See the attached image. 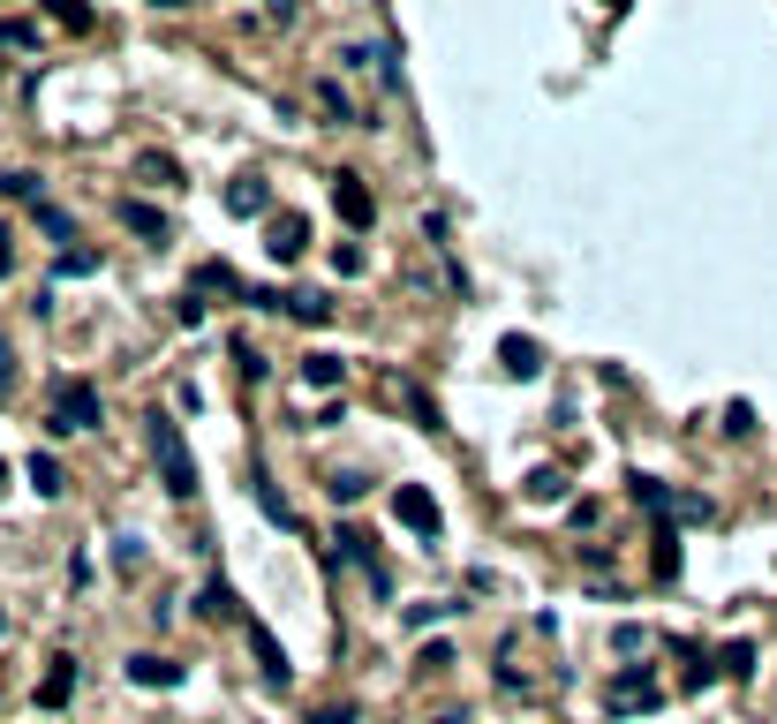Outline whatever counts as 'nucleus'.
Returning <instances> with one entry per match:
<instances>
[{
	"instance_id": "15",
	"label": "nucleus",
	"mask_w": 777,
	"mask_h": 724,
	"mask_svg": "<svg viewBox=\"0 0 777 724\" xmlns=\"http://www.w3.org/2000/svg\"><path fill=\"white\" fill-rule=\"evenodd\" d=\"M340 378H347V363H340V355H324V347L303 363V393H340Z\"/></svg>"
},
{
	"instance_id": "32",
	"label": "nucleus",
	"mask_w": 777,
	"mask_h": 724,
	"mask_svg": "<svg viewBox=\"0 0 777 724\" xmlns=\"http://www.w3.org/2000/svg\"><path fill=\"white\" fill-rule=\"evenodd\" d=\"M461 604H408V626H438V619H454Z\"/></svg>"
},
{
	"instance_id": "14",
	"label": "nucleus",
	"mask_w": 777,
	"mask_h": 724,
	"mask_svg": "<svg viewBox=\"0 0 777 724\" xmlns=\"http://www.w3.org/2000/svg\"><path fill=\"white\" fill-rule=\"evenodd\" d=\"M122 227H137L144 242H166V212L144 204V196H122Z\"/></svg>"
},
{
	"instance_id": "17",
	"label": "nucleus",
	"mask_w": 777,
	"mask_h": 724,
	"mask_svg": "<svg viewBox=\"0 0 777 724\" xmlns=\"http://www.w3.org/2000/svg\"><path fill=\"white\" fill-rule=\"evenodd\" d=\"M0 196H15V204H30V212H38V204H46V174H30V166H15V174H8V166H0Z\"/></svg>"
},
{
	"instance_id": "31",
	"label": "nucleus",
	"mask_w": 777,
	"mask_h": 724,
	"mask_svg": "<svg viewBox=\"0 0 777 724\" xmlns=\"http://www.w3.org/2000/svg\"><path fill=\"white\" fill-rule=\"evenodd\" d=\"M114 567H122V574L144 567V536H114Z\"/></svg>"
},
{
	"instance_id": "24",
	"label": "nucleus",
	"mask_w": 777,
	"mask_h": 724,
	"mask_svg": "<svg viewBox=\"0 0 777 724\" xmlns=\"http://www.w3.org/2000/svg\"><path fill=\"white\" fill-rule=\"evenodd\" d=\"M317 106H324V114H340V122H362V114L347 106V91H340L332 76H317Z\"/></svg>"
},
{
	"instance_id": "28",
	"label": "nucleus",
	"mask_w": 777,
	"mask_h": 724,
	"mask_svg": "<svg viewBox=\"0 0 777 724\" xmlns=\"http://www.w3.org/2000/svg\"><path fill=\"white\" fill-rule=\"evenodd\" d=\"M657 574H664V581H679V536H672V529L657 536Z\"/></svg>"
},
{
	"instance_id": "23",
	"label": "nucleus",
	"mask_w": 777,
	"mask_h": 724,
	"mask_svg": "<svg viewBox=\"0 0 777 724\" xmlns=\"http://www.w3.org/2000/svg\"><path fill=\"white\" fill-rule=\"evenodd\" d=\"M46 23H61V30H91V8H84V0H53Z\"/></svg>"
},
{
	"instance_id": "7",
	"label": "nucleus",
	"mask_w": 777,
	"mask_h": 724,
	"mask_svg": "<svg viewBox=\"0 0 777 724\" xmlns=\"http://www.w3.org/2000/svg\"><path fill=\"white\" fill-rule=\"evenodd\" d=\"M242 634H250V649H257V672H265V687H288V679H295V664H288L280 634H272L265 619H242Z\"/></svg>"
},
{
	"instance_id": "1",
	"label": "nucleus",
	"mask_w": 777,
	"mask_h": 724,
	"mask_svg": "<svg viewBox=\"0 0 777 724\" xmlns=\"http://www.w3.org/2000/svg\"><path fill=\"white\" fill-rule=\"evenodd\" d=\"M144 445H152V460H158V483H166L174 498H196V460H189V437H181V423H174L166 408H152V416H144Z\"/></svg>"
},
{
	"instance_id": "38",
	"label": "nucleus",
	"mask_w": 777,
	"mask_h": 724,
	"mask_svg": "<svg viewBox=\"0 0 777 724\" xmlns=\"http://www.w3.org/2000/svg\"><path fill=\"white\" fill-rule=\"evenodd\" d=\"M8 265H15V227L0 219V280H8Z\"/></svg>"
},
{
	"instance_id": "30",
	"label": "nucleus",
	"mask_w": 777,
	"mask_h": 724,
	"mask_svg": "<svg viewBox=\"0 0 777 724\" xmlns=\"http://www.w3.org/2000/svg\"><path fill=\"white\" fill-rule=\"evenodd\" d=\"M362 265H370V257H362V250H355V242H340V250H332V272H340V280H355V272H362Z\"/></svg>"
},
{
	"instance_id": "13",
	"label": "nucleus",
	"mask_w": 777,
	"mask_h": 724,
	"mask_svg": "<svg viewBox=\"0 0 777 724\" xmlns=\"http://www.w3.org/2000/svg\"><path fill=\"white\" fill-rule=\"evenodd\" d=\"M250 498H257V513H265L272 529H295V506L280 498V483H272V475H250Z\"/></svg>"
},
{
	"instance_id": "12",
	"label": "nucleus",
	"mask_w": 777,
	"mask_h": 724,
	"mask_svg": "<svg viewBox=\"0 0 777 724\" xmlns=\"http://www.w3.org/2000/svg\"><path fill=\"white\" fill-rule=\"evenodd\" d=\"M196 611H204V619H250V611L234 604V581L227 574H212L204 588H196Z\"/></svg>"
},
{
	"instance_id": "41",
	"label": "nucleus",
	"mask_w": 777,
	"mask_h": 724,
	"mask_svg": "<svg viewBox=\"0 0 777 724\" xmlns=\"http://www.w3.org/2000/svg\"><path fill=\"white\" fill-rule=\"evenodd\" d=\"M0 634H8V611H0Z\"/></svg>"
},
{
	"instance_id": "39",
	"label": "nucleus",
	"mask_w": 777,
	"mask_h": 724,
	"mask_svg": "<svg viewBox=\"0 0 777 724\" xmlns=\"http://www.w3.org/2000/svg\"><path fill=\"white\" fill-rule=\"evenodd\" d=\"M431 724H468V717H454V710H446V717H431Z\"/></svg>"
},
{
	"instance_id": "20",
	"label": "nucleus",
	"mask_w": 777,
	"mask_h": 724,
	"mask_svg": "<svg viewBox=\"0 0 777 724\" xmlns=\"http://www.w3.org/2000/svg\"><path fill=\"white\" fill-rule=\"evenodd\" d=\"M521 491H528L536 506H559V498H566V468H536V475H528Z\"/></svg>"
},
{
	"instance_id": "36",
	"label": "nucleus",
	"mask_w": 777,
	"mask_h": 724,
	"mask_svg": "<svg viewBox=\"0 0 777 724\" xmlns=\"http://www.w3.org/2000/svg\"><path fill=\"white\" fill-rule=\"evenodd\" d=\"M38 38V23H0V46H30Z\"/></svg>"
},
{
	"instance_id": "6",
	"label": "nucleus",
	"mask_w": 777,
	"mask_h": 724,
	"mask_svg": "<svg viewBox=\"0 0 777 724\" xmlns=\"http://www.w3.org/2000/svg\"><path fill=\"white\" fill-rule=\"evenodd\" d=\"M122 672H129V687H152V695H174V687L189 679V664H174V657H158V649H137Z\"/></svg>"
},
{
	"instance_id": "33",
	"label": "nucleus",
	"mask_w": 777,
	"mask_h": 724,
	"mask_svg": "<svg viewBox=\"0 0 777 724\" xmlns=\"http://www.w3.org/2000/svg\"><path fill=\"white\" fill-rule=\"evenodd\" d=\"M174 317H181V325L196 332V325H204V294H196V288H181V302H174Z\"/></svg>"
},
{
	"instance_id": "21",
	"label": "nucleus",
	"mask_w": 777,
	"mask_h": 724,
	"mask_svg": "<svg viewBox=\"0 0 777 724\" xmlns=\"http://www.w3.org/2000/svg\"><path fill=\"white\" fill-rule=\"evenodd\" d=\"M137 174H144V181H158V189H174V181H181V166H174L166 151H137Z\"/></svg>"
},
{
	"instance_id": "10",
	"label": "nucleus",
	"mask_w": 777,
	"mask_h": 724,
	"mask_svg": "<svg viewBox=\"0 0 777 724\" xmlns=\"http://www.w3.org/2000/svg\"><path fill=\"white\" fill-rule=\"evenodd\" d=\"M227 212H234V219H265V212H272V189H265L257 174H242V181H227Z\"/></svg>"
},
{
	"instance_id": "37",
	"label": "nucleus",
	"mask_w": 777,
	"mask_h": 724,
	"mask_svg": "<svg viewBox=\"0 0 777 724\" xmlns=\"http://www.w3.org/2000/svg\"><path fill=\"white\" fill-rule=\"evenodd\" d=\"M8 385H15V347H8V332H0V401H8Z\"/></svg>"
},
{
	"instance_id": "35",
	"label": "nucleus",
	"mask_w": 777,
	"mask_h": 724,
	"mask_svg": "<svg viewBox=\"0 0 777 724\" xmlns=\"http://www.w3.org/2000/svg\"><path fill=\"white\" fill-rule=\"evenodd\" d=\"M310 724H355V702H324V710H310Z\"/></svg>"
},
{
	"instance_id": "19",
	"label": "nucleus",
	"mask_w": 777,
	"mask_h": 724,
	"mask_svg": "<svg viewBox=\"0 0 777 724\" xmlns=\"http://www.w3.org/2000/svg\"><path fill=\"white\" fill-rule=\"evenodd\" d=\"M30 219H38V227H46V234H53V242H61V257H68V242H76V219H68V212H61V204H53V196H46V204H38V212H30Z\"/></svg>"
},
{
	"instance_id": "3",
	"label": "nucleus",
	"mask_w": 777,
	"mask_h": 724,
	"mask_svg": "<svg viewBox=\"0 0 777 724\" xmlns=\"http://www.w3.org/2000/svg\"><path fill=\"white\" fill-rule=\"evenodd\" d=\"M657 702H664V687H657L649 664H626V672H612V687H604V710H612V717H641V710H657Z\"/></svg>"
},
{
	"instance_id": "40",
	"label": "nucleus",
	"mask_w": 777,
	"mask_h": 724,
	"mask_svg": "<svg viewBox=\"0 0 777 724\" xmlns=\"http://www.w3.org/2000/svg\"><path fill=\"white\" fill-rule=\"evenodd\" d=\"M0 491H8V460H0Z\"/></svg>"
},
{
	"instance_id": "9",
	"label": "nucleus",
	"mask_w": 777,
	"mask_h": 724,
	"mask_svg": "<svg viewBox=\"0 0 777 724\" xmlns=\"http://www.w3.org/2000/svg\"><path fill=\"white\" fill-rule=\"evenodd\" d=\"M498 370H506L513 385H528V378L544 370V347H536L528 332H506V340H498Z\"/></svg>"
},
{
	"instance_id": "34",
	"label": "nucleus",
	"mask_w": 777,
	"mask_h": 724,
	"mask_svg": "<svg viewBox=\"0 0 777 724\" xmlns=\"http://www.w3.org/2000/svg\"><path fill=\"white\" fill-rule=\"evenodd\" d=\"M672 513H679V521H710V498H695V491H687V498H672Z\"/></svg>"
},
{
	"instance_id": "11",
	"label": "nucleus",
	"mask_w": 777,
	"mask_h": 724,
	"mask_svg": "<svg viewBox=\"0 0 777 724\" xmlns=\"http://www.w3.org/2000/svg\"><path fill=\"white\" fill-rule=\"evenodd\" d=\"M68 695H76V657H53L46 679H38V710H61Z\"/></svg>"
},
{
	"instance_id": "2",
	"label": "nucleus",
	"mask_w": 777,
	"mask_h": 724,
	"mask_svg": "<svg viewBox=\"0 0 777 724\" xmlns=\"http://www.w3.org/2000/svg\"><path fill=\"white\" fill-rule=\"evenodd\" d=\"M99 423H106L99 385H91V378H68V385L53 393V423H46V431H53V437H76V431H99Z\"/></svg>"
},
{
	"instance_id": "16",
	"label": "nucleus",
	"mask_w": 777,
	"mask_h": 724,
	"mask_svg": "<svg viewBox=\"0 0 777 724\" xmlns=\"http://www.w3.org/2000/svg\"><path fill=\"white\" fill-rule=\"evenodd\" d=\"M393 401H400V408L416 416V431H446V416H438V401H423V393H416L408 378H393Z\"/></svg>"
},
{
	"instance_id": "22",
	"label": "nucleus",
	"mask_w": 777,
	"mask_h": 724,
	"mask_svg": "<svg viewBox=\"0 0 777 724\" xmlns=\"http://www.w3.org/2000/svg\"><path fill=\"white\" fill-rule=\"evenodd\" d=\"M288 317H303V325H324V317H332V294H288Z\"/></svg>"
},
{
	"instance_id": "27",
	"label": "nucleus",
	"mask_w": 777,
	"mask_h": 724,
	"mask_svg": "<svg viewBox=\"0 0 777 724\" xmlns=\"http://www.w3.org/2000/svg\"><path fill=\"white\" fill-rule=\"evenodd\" d=\"M717 672H733V679H748V672H755V642H733V649L717 657Z\"/></svg>"
},
{
	"instance_id": "29",
	"label": "nucleus",
	"mask_w": 777,
	"mask_h": 724,
	"mask_svg": "<svg viewBox=\"0 0 777 724\" xmlns=\"http://www.w3.org/2000/svg\"><path fill=\"white\" fill-rule=\"evenodd\" d=\"M725 437H755V408H748V401L725 408Z\"/></svg>"
},
{
	"instance_id": "5",
	"label": "nucleus",
	"mask_w": 777,
	"mask_h": 724,
	"mask_svg": "<svg viewBox=\"0 0 777 724\" xmlns=\"http://www.w3.org/2000/svg\"><path fill=\"white\" fill-rule=\"evenodd\" d=\"M332 212H340V227H347V234L378 227V196L362 189V174H332Z\"/></svg>"
},
{
	"instance_id": "25",
	"label": "nucleus",
	"mask_w": 777,
	"mask_h": 724,
	"mask_svg": "<svg viewBox=\"0 0 777 724\" xmlns=\"http://www.w3.org/2000/svg\"><path fill=\"white\" fill-rule=\"evenodd\" d=\"M99 265H106L99 250H68V257L53 265V280H84V272H99Z\"/></svg>"
},
{
	"instance_id": "8",
	"label": "nucleus",
	"mask_w": 777,
	"mask_h": 724,
	"mask_svg": "<svg viewBox=\"0 0 777 724\" xmlns=\"http://www.w3.org/2000/svg\"><path fill=\"white\" fill-rule=\"evenodd\" d=\"M265 250H272V265H295V257L310 250V219H303V212H272V227H265Z\"/></svg>"
},
{
	"instance_id": "4",
	"label": "nucleus",
	"mask_w": 777,
	"mask_h": 724,
	"mask_svg": "<svg viewBox=\"0 0 777 724\" xmlns=\"http://www.w3.org/2000/svg\"><path fill=\"white\" fill-rule=\"evenodd\" d=\"M393 521L416 529L423 544H438V529H446V513H438V498H431L423 483H400V491H393Z\"/></svg>"
},
{
	"instance_id": "18",
	"label": "nucleus",
	"mask_w": 777,
	"mask_h": 724,
	"mask_svg": "<svg viewBox=\"0 0 777 724\" xmlns=\"http://www.w3.org/2000/svg\"><path fill=\"white\" fill-rule=\"evenodd\" d=\"M23 475H30V491H38V498H61V491H68V475H61V460H53V453H30V468H23Z\"/></svg>"
},
{
	"instance_id": "26",
	"label": "nucleus",
	"mask_w": 777,
	"mask_h": 724,
	"mask_svg": "<svg viewBox=\"0 0 777 724\" xmlns=\"http://www.w3.org/2000/svg\"><path fill=\"white\" fill-rule=\"evenodd\" d=\"M234 370H242L250 385H265V378H272V363H265V355H257L250 340H234Z\"/></svg>"
}]
</instances>
